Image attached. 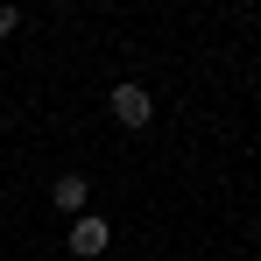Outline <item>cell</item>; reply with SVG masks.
Here are the masks:
<instances>
[{"instance_id": "1", "label": "cell", "mask_w": 261, "mask_h": 261, "mask_svg": "<svg viewBox=\"0 0 261 261\" xmlns=\"http://www.w3.org/2000/svg\"><path fill=\"white\" fill-rule=\"evenodd\" d=\"M106 113H113V120H120V127H148V120H155V99H148V85H113L106 92Z\"/></svg>"}, {"instance_id": "2", "label": "cell", "mask_w": 261, "mask_h": 261, "mask_svg": "<svg viewBox=\"0 0 261 261\" xmlns=\"http://www.w3.org/2000/svg\"><path fill=\"white\" fill-rule=\"evenodd\" d=\"M64 247H71L78 261H99L106 247H113V226H106L99 212H78V219H71V233H64Z\"/></svg>"}, {"instance_id": "3", "label": "cell", "mask_w": 261, "mask_h": 261, "mask_svg": "<svg viewBox=\"0 0 261 261\" xmlns=\"http://www.w3.org/2000/svg\"><path fill=\"white\" fill-rule=\"evenodd\" d=\"M49 205H57V212H71V219H78V212L92 205V176H85V170H64L57 184H49Z\"/></svg>"}, {"instance_id": "4", "label": "cell", "mask_w": 261, "mask_h": 261, "mask_svg": "<svg viewBox=\"0 0 261 261\" xmlns=\"http://www.w3.org/2000/svg\"><path fill=\"white\" fill-rule=\"evenodd\" d=\"M14 21H21V14H14V7H7V0H0V43H7V36H14Z\"/></svg>"}]
</instances>
